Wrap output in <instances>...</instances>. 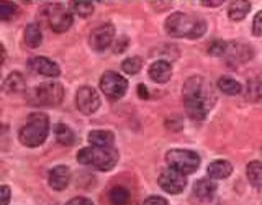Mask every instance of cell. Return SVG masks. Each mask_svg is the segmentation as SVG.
<instances>
[{
    "instance_id": "cell-1",
    "label": "cell",
    "mask_w": 262,
    "mask_h": 205,
    "mask_svg": "<svg viewBox=\"0 0 262 205\" xmlns=\"http://www.w3.org/2000/svg\"><path fill=\"white\" fill-rule=\"evenodd\" d=\"M184 105L188 117L195 121H202L213 109L216 95L213 87L200 76H193L184 84Z\"/></svg>"
},
{
    "instance_id": "cell-11",
    "label": "cell",
    "mask_w": 262,
    "mask_h": 205,
    "mask_svg": "<svg viewBox=\"0 0 262 205\" xmlns=\"http://www.w3.org/2000/svg\"><path fill=\"white\" fill-rule=\"evenodd\" d=\"M113 38H115L113 25H110V23L100 25V27H97L92 33H90L89 45L94 51H105V49H108L110 45L113 43Z\"/></svg>"
},
{
    "instance_id": "cell-26",
    "label": "cell",
    "mask_w": 262,
    "mask_h": 205,
    "mask_svg": "<svg viewBox=\"0 0 262 205\" xmlns=\"http://www.w3.org/2000/svg\"><path fill=\"white\" fill-rule=\"evenodd\" d=\"M143 68V61L139 56H133V57H128V59L123 61L121 64V69L125 71L126 74H131V76H135Z\"/></svg>"
},
{
    "instance_id": "cell-34",
    "label": "cell",
    "mask_w": 262,
    "mask_h": 205,
    "mask_svg": "<svg viewBox=\"0 0 262 205\" xmlns=\"http://www.w3.org/2000/svg\"><path fill=\"white\" fill-rule=\"evenodd\" d=\"M0 194H2V205H8V200H10V187L2 186L0 187Z\"/></svg>"
},
{
    "instance_id": "cell-4",
    "label": "cell",
    "mask_w": 262,
    "mask_h": 205,
    "mask_svg": "<svg viewBox=\"0 0 262 205\" xmlns=\"http://www.w3.org/2000/svg\"><path fill=\"white\" fill-rule=\"evenodd\" d=\"M77 161L98 171H110L118 162V151L115 148H82L77 153Z\"/></svg>"
},
{
    "instance_id": "cell-28",
    "label": "cell",
    "mask_w": 262,
    "mask_h": 205,
    "mask_svg": "<svg viewBox=\"0 0 262 205\" xmlns=\"http://www.w3.org/2000/svg\"><path fill=\"white\" fill-rule=\"evenodd\" d=\"M248 98L249 100L262 98V82L259 79H252L248 82Z\"/></svg>"
},
{
    "instance_id": "cell-33",
    "label": "cell",
    "mask_w": 262,
    "mask_h": 205,
    "mask_svg": "<svg viewBox=\"0 0 262 205\" xmlns=\"http://www.w3.org/2000/svg\"><path fill=\"white\" fill-rule=\"evenodd\" d=\"M66 205H95V203L90 199H87V197H74Z\"/></svg>"
},
{
    "instance_id": "cell-32",
    "label": "cell",
    "mask_w": 262,
    "mask_h": 205,
    "mask_svg": "<svg viewBox=\"0 0 262 205\" xmlns=\"http://www.w3.org/2000/svg\"><path fill=\"white\" fill-rule=\"evenodd\" d=\"M143 205H169V203H167L166 199H162V197L152 195V197H147Z\"/></svg>"
},
{
    "instance_id": "cell-14",
    "label": "cell",
    "mask_w": 262,
    "mask_h": 205,
    "mask_svg": "<svg viewBox=\"0 0 262 205\" xmlns=\"http://www.w3.org/2000/svg\"><path fill=\"white\" fill-rule=\"evenodd\" d=\"M172 76V66L169 61H164V59H159V61H154L151 66H149V77L158 82V84H164V82H167Z\"/></svg>"
},
{
    "instance_id": "cell-10",
    "label": "cell",
    "mask_w": 262,
    "mask_h": 205,
    "mask_svg": "<svg viewBox=\"0 0 262 205\" xmlns=\"http://www.w3.org/2000/svg\"><path fill=\"white\" fill-rule=\"evenodd\" d=\"M158 184L167 194H180L187 186V177L174 169H166L158 177Z\"/></svg>"
},
{
    "instance_id": "cell-29",
    "label": "cell",
    "mask_w": 262,
    "mask_h": 205,
    "mask_svg": "<svg viewBox=\"0 0 262 205\" xmlns=\"http://www.w3.org/2000/svg\"><path fill=\"white\" fill-rule=\"evenodd\" d=\"M228 49H229V43H226V41H221V39H216V41H213V43L210 45L208 53L211 56L223 57V56L228 54Z\"/></svg>"
},
{
    "instance_id": "cell-6",
    "label": "cell",
    "mask_w": 262,
    "mask_h": 205,
    "mask_svg": "<svg viewBox=\"0 0 262 205\" xmlns=\"http://www.w3.org/2000/svg\"><path fill=\"white\" fill-rule=\"evenodd\" d=\"M169 169H174L180 174H192L200 168V156L190 150H170L166 154Z\"/></svg>"
},
{
    "instance_id": "cell-30",
    "label": "cell",
    "mask_w": 262,
    "mask_h": 205,
    "mask_svg": "<svg viewBox=\"0 0 262 205\" xmlns=\"http://www.w3.org/2000/svg\"><path fill=\"white\" fill-rule=\"evenodd\" d=\"M16 12V5L15 4H0V18H2L4 22H8L12 18V16L15 15Z\"/></svg>"
},
{
    "instance_id": "cell-25",
    "label": "cell",
    "mask_w": 262,
    "mask_h": 205,
    "mask_svg": "<svg viewBox=\"0 0 262 205\" xmlns=\"http://www.w3.org/2000/svg\"><path fill=\"white\" fill-rule=\"evenodd\" d=\"M110 202L113 205H126L129 202V192L126 187L117 186L110 191Z\"/></svg>"
},
{
    "instance_id": "cell-2",
    "label": "cell",
    "mask_w": 262,
    "mask_h": 205,
    "mask_svg": "<svg viewBox=\"0 0 262 205\" xmlns=\"http://www.w3.org/2000/svg\"><path fill=\"white\" fill-rule=\"evenodd\" d=\"M164 28H166L167 35L174 36V38L196 39L205 35V31H207V23H205V20L199 18V16L176 12L166 20Z\"/></svg>"
},
{
    "instance_id": "cell-8",
    "label": "cell",
    "mask_w": 262,
    "mask_h": 205,
    "mask_svg": "<svg viewBox=\"0 0 262 205\" xmlns=\"http://www.w3.org/2000/svg\"><path fill=\"white\" fill-rule=\"evenodd\" d=\"M100 89L108 98H112V100H117V98H121L123 95L126 94L128 80L123 76H120L118 72L108 71L100 77Z\"/></svg>"
},
{
    "instance_id": "cell-31",
    "label": "cell",
    "mask_w": 262,
    "mask_h": 205,
    "mask_svg": "<svg viewBox=\"0 0 262 205\" xmlns=\"http://www.w3.org/2000/svg\"><path fill=\"white\" fill-rule=\"evenodd\" d=\"M252 33L254 36H262V10L256 13L252 22Z\"/></svg>"
},
{
    "instance_id": "cell-22",
    "label": "cell",
    "mask_w": 262,
    "mask_h": 205,
    "mask_svg": "<svg viewBox=\"0 0 262 205\" xmlns=\"http://www.w3.org/2000/svg\"><path fill=\"white\" fill-rule=\"evenodd\" d=\"M25 89V79L20 72H12L4 82V90L7 94H15Z\"/></svg>"
},
{
    "instance_id": "cell-37",
    "label": "cell",
    "mask_w": 262,
    "mask_h": 205,
    "mask_svg": "<svg viewBox=\"0 0 262 205\" xmlns=\"http://www.w3.org/2000/svg\"><path fill=\"white\" fill-rule=\"evenodd\" d=\"M223 4V0H216V2H207V0H203L202 5H210V7H218Z\"/></svg>"
},
{
    "instance_id": "cell-16",
    "label": "cell",
    "mask_w": 262,
    "mask_h": 205,
    "mask_svg": "<svg viewBox=\"0 0 262 205\" xmlns=\"http://www.w3.org/2000/svg\"><path fill=\"white\" fill-rule=\"evenodd\" d=\"M89 141L95 148H113L115 135L108 130H94L89 133Z\"/></svg>"
},
{
    "instance_id": "cell-19",
    "label": "cell",
    "mask_w": 262,
    "mask_h": 205,
    "mask_svg": "<svg viewBox=\"0 0 262 205\" xmlns=\"http://www.w3.org/2000/svg\"><path fill=\"white\" fill-rule=\"evenodd\" d=\"M251 10V2H246V0H237V2H233L231 7L228 10V16L233 22H241L246 15Z\"/></svg>"
},
{
    "instance_id": "cell-17",
    "label": "cell",
    "mask_w": 262,
    "mask_h": 205,
    "mask_svg": "<svg viewBox=\"0 0 262 205\" xmlns=\"http://www.w3.org/2000/svg\"><path fill=\"white\" fill-rule=\"evenodd\" d=\"M207 172L211 179H226V177L231 176L233 164L226 159H216V161L210 162Z\"/></svg>"
},
{
    "instance_id": "cell-7",
    "label": "cell",
    "mask_w": 262,
    "mask_h": 205,
    "mask_svg": "<svg viewBox=\"0 0 262 205\" xmlns=\"http://www.w3.org/2000/svg\"><path fill=\"white\" fill-rule=\"evenodd\" d=\"M45 16L48 20L49 28L56 33H64L71 28L72 25V15L71 12L61 4H53L45 8Z\"/></svg>"
},
{
    "instance_id": "cell-15",
    "label": "cell",
    "mask_w": 262,
    "mask_h": 205,
    "mask_svg": "<svg viewBox=\"0 0 262 205\" xmlns=\"http://www.w3.org/2000/svg\"><path fill=\"white\" fill-rule=\"evenodd\" d=\"M216 194V184L211 179H200L193 186V195L200 202H208Z\"/></svg>"
},
{
    "instance_id": "cell-12",
    "label": "cell",
    "mask_w": 262,
    "mask_h": 205,
    "mask_svg": "<svg viewBox=\"0 0 262 205\" xmlns=\"http://www.w3.org/2000/svg\"><path fill=\"white\" fill-rule=\"evenodd\" d=\"M28 68L33 72L41 74V76H46V77H57L61 74L59 66H57L54 61L48 59V57H45V56L31 57V59L28 61Z\"/></svg>"
},
{
    "instance_id": "cell-36",
    "label": "cell",
    "mask_w": 262,
    "mask_h": 205,
    "mask_svg": "<svg viewBox=\"0 0 262 205\" xmlns=\"http://www.w3.org/2000/svg\"><path fill=\"white\" fill-rule=\"evenodd\" d=\"M138 92H139V95H141L143 98H146V97H147V89H146L143 84H139V87H138Z\"/></svg>"
},
{
    "instance_id": "cell-24",
    "label": "cell",
    "mask_w": 262,
    "mask_h": 205,
    "mask_svg": "<svg viewBox=\"0 0 262 205\" xmlns=\"http://www.w3.org/2000/svg\"><path fill=\"white\" fill-rule=\"evenodd\" d=\"M218 89L228 95H237V94H241L243 86L233 77H221L218 80Z\"/></svg>"
},
{
    "instance_id": "cell-20",
    "label": "cell",
    "mask_w": 262,
    "mask_h": 205,
    "mask_svg": "<svg viewBox=\"0 0 262 205\" xmlns=\"http://www.w3.org/2000/svg\"><path fill=\"white\" fill-rule=\"evenodd\" d=\"M43 41V33L36 23H31L25 28V43L28 48H38Z\"/></svg>"
},
{
    "instance_id": "cell-18",
    "label": "cell",
    "mask_w": 262,
    "mask_h": 205,
    "mask_svg": "<svg viewBox=\"0 0 262 205\" xmlns=\"http://www.w3.org/2000/svg\"><path fill=\"white\" fill-rule=\"evenodd\" d=\"M229 59H237L239 63H246L252 57V49L249 45H239V43H229V49L226 54Z\"/></svg>"
},
{
    "instance_id": "cell-3",
    "label": "cell",
    "mask_w": 262,
    "mask_h": 205,
    "mask_svg": "<svg viewBox=\"0 0 262 205\" xmlns=\"http://www.w3.org/2000/svg\"><path fill=\"white\" fill-rule=\"evenodd\" d=\"M49 133V120L45 113H33L21 127L18 138L20 143L28 148H36L45 143Z\"/></svg>"
},
{
    "instance_id": "cell-13",
    "label": "cell",
    "mask_w": 262,
    "mask_h": 205,
    "mask_svg": "<svg viewBox=\"0 0 262 205\" xmlns=\"http://www.w3.org/2000/svg\"><path fill=\"white\" fill-rule=\"evenodd\" d=\"M71 182V169L68 166H56L49 171L48 184L53 191H64Z\"/></svg>"
},
{
    "instance_id": "cell-21",
    "label": "cell",
    "mask_w": 262,
    "mask_h": 205,
    "mask_svg": "<svg viewBox=\"0 0 262 205\" xmlns=\"http://www.w3.org/2000/svg\"><path fill=\"white\" fill-rule=\"evenodd\" d=\"M54 135H56L57 143L64 145V146H71V145H74V141H76V135H74V131L71 130V127L64 125V123L56 125Z\"/></svg>"
},
{
    "instance_id": "cell-35",
    "label": "cell",
    "mask_w": 262,
    "mask_h": 205,
    "mask_svg": "<svg viewBox=\"0 0 262 205\" xmlns=\"http://www.w3.org/2000/svg\"><path fill=\"white\" fill-rule=\"evenodd\" d=\"M128 45V39L126 38H121V41H117V48H115V53H123L126 49Z\"/></svg>"
},
{
    "instance_id": "cell-27",
    "label": "cell",
    "mask_w": 262,
    "mask_h": 205,
    "mask_svg": "<svg viewBox=\"0 0 262 205\" xmlns=\"http://www.w3.org/2000/svg\"><path fill=\"white\" fill-rule=\"evenodd\" d=\"M72 12L79 16H90L94 13V4L92 2H72Z\"/></svg>"
},
{
    "instance_id": "cell-23",
    "label": "cell",
    "mask_w": 262,
    "mask_h": 205,
    "mask_svg": "<svg viewBox=\"0 0 262 205\" xmlns=\"http://www.w3.org/2000/svg\"><path fill=\"white\" fill-rule=\"evenodd\" d=\"M246 176L254 187H259L262 184V162L260 161H251L246 168Z\"/></svg>"
},
{
    "instance_id": "cell-38",
    "label": "cell",
    "mask_w": 262,
    "mask_h": 205,
    "mask_svg": "<svg viewBox=\"0 0 262 205\" xmlns=\"http://www.w3.org/2000/svg\"><path fill=\"white\" fill-rule=\"evenodd\" d=\"M260 153H262V148H260Z\"/></svg>"
},
{
    "instance_id": "cell-9",
    "label": "cell",
    "mask_w": 262,
    "mask_h": 205,
    "mask_svg": "<svg viewBox=\"0 0 262 205\" xmlns=\"http://www.w3.org/2000/svg\"><path fill=\"white\" fill-rule=\"evenodd\" d=\"M76 105L79 112H82L84 115H90L97 112V109L100 107V97H98V92L90 86H84L77 90L76 94Z\"/></svg>"
},
{
    "instance_id": "cell-5",
    "label": "cell",
    "mask_w": 262,
    "mask_h": 205,
    "mask_svg": "<svg viewBox=\"0 0 262 205\" xmlns=\"http://www.w3.org/2000/svg\"><path fill=\"white\" fill-rule=\"evenodd\" d=\"M64 87L59 82H43L30 90V102L41 107H56L62 102Z\"/></svg>"
}]
</instances>
